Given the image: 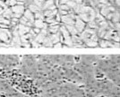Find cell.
Here are the masks:
<instances>
[{
	"mask_svg": "<svg viewBox=\"0 0 120 97\" xmlns=\"http://www.w3.org/2000/svg\"><path fill=\"white\" fill-rule=\"evenodd\" d=\"M56 58V63L59 66L64 65V63L65 62V55H55Z\"/></svg>",
	"mask_w": 120,
	"mask_h": 97,
	"instance_id": "obj_14",
	"label": "cell"
},
{
	"mask_svg": "<svg viewBox=\"0 0 120 97\" xmlns=\"http://www.w3.org/2000/svg\"><path fill=\"white\" fill-rule=\"evenodd\" d=\"M53 48H54V49H56V48H57V49H63V43L59 41V42L54 44V45H53Z\"/></svg>",
	"mask_w": 120,
	"mask_h": 97,
	"instance_id": "obj_26",
	"label": "cell"
},
{
	"mask_svg": "<svg viewBox=\"0 0 120 97\" xmlns=\"http://www.w3.org/2000/svg\"><path fill=\"white\" fill-rule=\"evenodd\" d=\"M59 28H60V24L49 26V28H48L49 33H50V34H55V33H57V32H59Z\"/></svg>",
	"mask_w": 120,
	"mask_h": 97,
	"instance_id": "obj_12",
	"label": "cell"
},
{
	"mask_svg": "<svg viewBox=\"0 0 120 97\" xmlns=\"http://www.w3.org/2000/svg\"><path fill=\"white\" fill-rule=\"evenodd\" d=\"M31 29L33 30V31L35 32L36 34H39V33H40V31H41L40 29H39V28H36V27H32Z\"/></svg>",
	"mask_w": 120,
	"mask_h": 97,
	"instance_id": "obj_28",
	"label": "cell"
},
{
	"mask_svg": "<svg viewBox=\"0 0 120 97\" xmlns=\"http://www.w3.org/2000/svg\"><path fill=\"white\" fill-rule=\"evenodd\" d=\"M105 17H103V16L100 15V13H97L96 14V17H95V22L97 24H99L100 23H101V22H103V21H105Z\"/></svg>",
	"mask_w": 120,
	"mask_h": 97,
	"instance_id": "obj_21",
	"label": "cell"
},
{
	"mask_svg": "<svg viewBox=\"0 0 120 97\" xmlns=\"http://www.w3.org/2000/svg\"><path fill=\"white\" fill-rule=\"evenodd\" d=\"M12 8V11H13V17H15V18H18L20 19L22 16H23V13L25 11V6L22 5H16Z\"/></svg>",
	"mask_w": 120,
	"mask_h": 97,
	"instance_id": "obj_1",
	"label": "cell"
},
{
	"mask_svg": "<svg viewBox=\"0 0 120 97\" xmlns=\"http://www.w3.org/2000/svg\"><path fill=\"white\" fill-rule=\"evenodd\" d=\"M84 44L86 45L87 48H96V47H99V41H94L90 39H87L85 40Z\"/></svg>",
	"mask_w": 120,
	"mask_h": 97,
	"instance_id": "obj_8",
	"label": "cell"
},
{
	"mask_svg": "<svg viewBox=\"0 0 120 97\" xmlns=\"http://www.w3.org/2000/svg\"><path fill=\"white\" fill-rule=\"evenodd\" d=\"M3 16L7 18V19H12L13 18V11H12V8L11 7H7L6 9H4V12H3Z\"/></svg>",
	"mask_w": 120,
	"mask_h": 97,
	"instance_id": "obj_13",
	"label": "cell"
},
{
	"mask_svg": "<svg viewBox=\"0 0 120 97\" xmlns=\"http://www.w3.org/2000/svg\"><path fill=\"white\" fill-rule=\"evenodd\" d=\"M45 37H46V35H44V34L40 31L39 34H37V36H36L35 39H34V41H37V42H39V43H40V44H42V42H43V41H44Z\"/></svg>",
	"mask_w": 120,
	"mask_h": 97,
	"instance_id": "obj_17",
	"label": "cell"
},
{
	"mask_svg": "<svg viewBox=\"0 0 120 97\" xmlns=\"http://www.w3.org/2000/svg\"><path fill=\"white\" fill-rule=\"evenodd\" d=\"M78 16H79L84 23H88L89 21H90V16H89V14H88V13H82V14L78 15Z\"/></svg>",
	"mask_w": 120,
	"mask_h": 97,
	"instance_id": "obj_18",
	"label": "cell"
},
{
	"mask_svg": "<svg viewBox=\"0 0 120 97\" xmlns=\"http://www.w3.org/2000/svg\"><path fill=\"white\" fill-rule=\"evenodd\" d=\"M65 62H75V56L73 55H65Z\"/></svg>",
	"mask_w": 120,
	"mask_h": 97,
	"instance_id": "obj_23",
	"label": "cell"
},
{
	"mask_svg": "<svg viewBox=\"0 0 120 97\" xmlns=\"http://www.w3.org/2000/svg\"><path fill=\"white\" fill-rule=\"evenodd\" d=\"M111 22L113 23H120V9H116V11L113 13V16H112Z\"/></svg>",
	"mask_w": 120,
	"mask_h": 97,
	"instance_id": "obj_10",
	"label": "cell"
},
{
	"mask_svg": "<svg viewBox=\"0 0 120 97\" xmlns=\"http://www.w3.org/2000/svg\"><path fill=\"white\" fill-rule=\"evenodd\" d=\"M33 27H36V28H39V29H43V28H46V27H49V24L46 23L43 20H35L34 21V23H33Z\"/></svg>",
	"mask_w": 120,
	"mask_h": 97,
	"instance_id": "obj_7",
	"label": "cell"
},
{
	"mask_svg": "<svg viewBox=\"0 0 120 97\" xmlns=\"http://www.w3.org/2000/svg\"><path fill=\"white\" fill-rule=\"evenodd\" d=\"M58 10H63V11H68L70 10V7L68 6L67 5H59V6L57 7Z\"/></svg>",
	"mask_w": 120,
	"mask_h": 97,
	"instance_id": "obj_25",
	"label": "cell"
},
{
	"mask_svg": "<svg viewBox=\"0 0 120 97\" xmlns=\"http://www.w3.org/2000/svg\"><path fill=\"white\" fill-rule=\"evenodd\" d=\"M23 16L26 17L29 22H30L31 23H34V21H35V16H34V14L31 12L30 10H29L28 8H26L23 13Z\"/></svg>",
	"mask_w": 120,
	"mask_h": 97,
	"instance_id": "obj_6",
	"label": "cell"
},
{
	"mask_svg": "<svg viewBox=\"0 0 120 97\" xmlns=\"http://www.w3.org/2000/svg\"><path fill=\"white\" fill-rule=\"evenodd\" d=\"M34 16H35V20H45V16L43 15V11H40V12L35 13Z\"/></svg>",
	"mask_w": 120,
	"mask_h": 97,
	"instance_id": "obj_20",
	"label": "cell"
},
{
	"mask_svg": "<svg viewBox=\"0 0 120 97\" xmlns=\"http://www.w3.org/2000/svg\"><path fill=\"white\" fill-rule=\"evenodd\" d=\"M5 3L8 7H13V6H15V5H17L18 2H17L16 0H6Z\"/></svg>",
	"mask_w": 120,
	"mask_h": 97,
	"instance_id": "obj_22",
	"label": "cell"
},
{
	"mask_svg": "<svg viewBox=\"0 0 120 97\" xmlns=\"http://www.w3.org/2000/svg\"><path fill=\"white\" fill-rule=\"evenodd\" d=\"M26 8H28L29 10H30L33 14H35V13H37V12H40V11H42L41 10V8H40L38 5H36L35 4H30V5H27V7Z\"/></svg>",
	"mask_w": 120,
	"mask_h": 97,
	"instance_id": "obj_15",
	"label": "cell"
},
{
	"mask_svg": "<svg viewBox=\"0 0 120 97\" xmlns=\"http://www.w3.org/2000/svg\"><path fill=\"white\" fill-rule=\"evenodd\" d=\"M29 23V21H28V19L26 18V17H24V16H22V17H21L20 19H19V23L20 24H23V25H27V23Z\"/></svg>",
	"mask_w": 120,
	"mask_h": 97,
	"instance_id": "obj_24",
	"label": "cell"
},
{
	"mask_svg": "<svg viewBox=\"0 0 120 97\" xmlns=\"http://www.w3.org/2000/svg\"><path fill=\"white\" fill-rule=\"evenodd\" d=\"M0 23L1 24H5V25H8L10 27V23H11V20L10 19H7L4 17L3 16H0Z\"/></svg>",
	"mask_w": 120,
	"mask_h": 97,
	"instance_id": "obj_19",
	"label": "cell"
},
{
	"mask_svg": "<svg viewBox=\"0 0 120 97\" xmlns=\"http://www.w3.org/2000/svg\"><path fill=\"white\" fill-rule=\"evenodd\" d=\"M53 45L54 44L51 41V39L49 38V36H46L44 41L42 42V47H44V48H53Z\"/></svg>",
	"mask_w": 120,
	"mask_h": 97,
	"instance_id": "obj_9",
	"label": "cell"
},
{
	"mask_svg": "<svg viewBox=\"0 0 120 97\" xmlns=\"http://www.w3.org/2000/svg\"><path fill=\"white\" fill-rule=\"evenodd\" d=\"M99 47L103 48V49H107V48H114L112 41H107V40H104V39H100V40H99Z\"/></svg>",
	"mask_w": 120,
	"mask_h": 97,
	"instance_id": "obj_4",
	"label": "cell"
},
{
	"mask_svg": "<svg viewBox=\"0 0 120 97\" xmlns=\"http://www.w3.org/2000/svg\"><path fill=\"white\" fill-rule=\"evenodd\" d=\"M75 21L69 15L61 16V23L65 25H75Z\"/></svg>",
	"mask_w": 120,
	"mask_h": 97,
	"instance_id": "obj_3",
	"label": "cell"
},
{
	"mask_svg": "<svg viewBox=\"0 0 120 97\" xmlns=\"http://www.w3.org/2000/svg\"><path fill=\"white\" fill-rule=\"evenodd\" d=\"M65 27H66L67 31H69V33L71 34V36L78 35V34H79V32L76 30V28L75 27V25H65Z\"/></svg>",
	"mask_w": 120,
	"mask_h": 97,
	"instance_id": "obj_16",
	"label": "cell"
},
{
	"mask_svg": "<svg viewBox=\"0 0 120 97\" xmlns=\"http://www.w3.org/2000/svg\"><path fill=\"white\" fill-rule=\"evenodd\" d=\"M54 5H55L54 0H45L44 4H43V5H42V11L50 9V7Z\"/></svg>",
	"mask_w": 120,
	"mask_h": 97,
	"instance_id": "obj_11",
	"label": "cell"
},
{
	"mask_svg": "<svg viewBox=\"0 0 120 97\" xmlns=\"http://www.w3.org/2000/svg\"><path fill=\"white\" fill-rule=\"evenodd\" d=\"M30 27H28L27 25H23V24H18V32L20 36L25 35L27 34L28 32H30Z\"/></svg>",
	"mask_w": 120,
	"mask_h": 97,
	"instance_id": "obj_5",
	"label": "cell"
},
{
	"mask_svg": "<svg viewBox=\"0 0 120 97\" xmlns=\"http://www.w3.org/2000/svg\"><path fill=\"white\" fill-rule=\"evenodd\" d=\"M114 5L116 7V9H120V0H115Z\"/></svg>",
	"mask_w": 120,
	"mask_h": 97,
	"instance_id": "obj_27",
	"label": "cell"
},
{
	"mask_svg": "<svg viewBox=\"0 0 120 97\" xmlns=\"http://www.w3.org/2000/svg\"><path fill=\"white\" fill-rule=\"evenodd\" d=\"M75 27L76 28V30L78 31V32L80 33L86 28V23H84L79 16H77L75 21Z\"/></svg>",
	"mask_w": 120,
	"mask_h": 97,
	"instance_id": "obj_2",
	"label": "cell"
}]
</instances>
